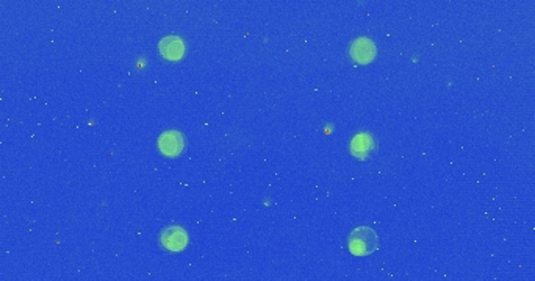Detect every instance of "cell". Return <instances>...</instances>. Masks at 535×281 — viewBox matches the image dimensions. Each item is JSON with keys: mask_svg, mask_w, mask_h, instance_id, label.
<instances>
[{"mask_svg": "<svg viewBox=\"0 0 535 281\" xmlns=\"http://www.w3.org/2000/svg\"><path fill=\"white\" fill-rule=\"evenodd\" d=\"M160 242L164 248H168L171 252H180L188 244V234L185 232V228L173 225L163 230Z\"/></svg>", "mask_w": 535, "mask_h": 281, "instance_id": "obj_3", "label": "cell"}, {"mask_svg": "<svg viewBox=\"0 0 535 281\" xmlns=\"http://www.w3.org/2000/svg\"><path fill=\"white\" fill-rule=\"evenodd\" d=\"M379 246L378 234L373 228L368 227H359L349 236V252L355 257H366L375 252V248Z\"/></svg>", "mask_w": 535, "mask_h": 281, "instance_id": "obj_1", "label": "cell"}, {"mask_svg": "<svg viewBox=\"0 0 535 281\" xmlns=\"http://www.w3.org/2000/svg\"><path fill=\"white\" fill-rule=\"evenodd\" d=\"M375 149V143L368 133H359L351 140V153L357 158H368Z\"/></svg>", "mask_w": 535, "mask_h": 281, "instance_id": "obj_6", "label": "cell"}, {"mask_svg": "<svg viewBox=\"0 0 535 281\" xmlns=\"http://www.w3.org/2000/svg\"><path fill=\"white\" fill-rule=\"evenodd\" d=\"M160 52L164 58H168L171 61L180 60L185 54V44L180 38L177 36L163 38L160 41Z\"/></svg>", "mask_w": 535, "mask_h": 281, "instance_id": "obj_5", "label": "cell"}, {"mask_svg": "<svg viewBox=\"0 0 535 281\" xmlns=\"http://www.w3.org/2000/svg\"><path fill=\"white\" fill-rule=\"evenodd\" d=\"M158 149L166 156H178L185 149V138L180 131H164L162 133V136L158 138Z\"/></svg>", "mask_w": 535, "mask_h": 281, "instance_id": "obj_2", "label": "cell"}, {"mask_svg": "<svg viewBox=\"0 0 535 281\" xmlns=\"http://www.w3.org/2000/svg\"><path fill=\"white\" fill-rule=\"evenodd\" d=\"M351 55L357 63H360V65H366V63L373 61L375 56L374 42L371 40H368V38H360V40H357L352 44Z\"/></svg>", "mask_w": 535, "mask_h": 281, "instance_id": "obj_4", "label": "cell"}]
</instances>
